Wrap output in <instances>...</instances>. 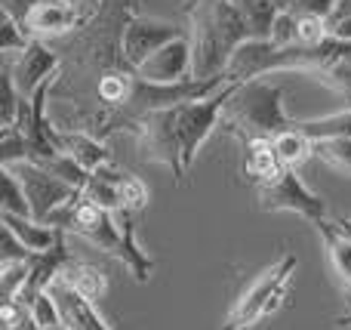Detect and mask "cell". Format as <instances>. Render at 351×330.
I'll return each mask as SVG.
<instances>
[{
	"label": "cell",
	"instance_id": "cell-29",
	"mask_svg": "<svg viewBox=\"0 0 351 330\" xmlns=\"http://www.w3.org/2000/svg\"><path fill=\"white\" fill-rule=\"evenodd\" d=\"M86 6H96V0H86Z\"/></svg>",
	"mask_w": 351,
	"mask_h": 330
},
{
	"label": "cell",
	"instance_id": "cell-5",
	"mask_svg": "<svg viewBox=\"0 0 351 330\" xmlns=\"http://www.w3.org/2000/svg\"><path fill=\"white\" fill-rule=\"evenodd\" d=\"M191 65H194L191 43H188L185 37H176L173 43L158 49L148 62H142L136 71H139V78L148 80V84H182Z\"/></svg>",
	"mask_w": 351,
	"mask_h": 330
},
{
	"label": "cell",
	"instance_id": "cell-20",
	"mask_svg": "<svg viewBox=\"0 0 351 330\" xmlns=\"http://www.w3.org/2000/svg\"><path fill=\"white\" fill-rule=\"evenodd\" d=\"M3 213L12 216H31V204L25 198V189L19 182V176L12 173V167H3Z\"/></svg>",
	"mask_w": 351,
	"mask_h": 330
},
{
	"label": "cell",
	"instance_id": "cell-1",
	"mask_svg": "<svg viewBox=\"0 0 351 330\" xmlns=\"http://www.w3.org/2000/svg\"><path fill=\"white\" fill-rule=\"evenodd\" d=\"M293 272H296V259L293 257H284L280 263H274L271 269L262 272L253 281V287H250L247 294L241 296V303L234 306L225 330H247V327H253L262 315L278 312L280 300L287 296V287H290Z\"/></svg>",
	"mask_w": 351,
	"mask_h": 330
},
{
	"label": "cell",
	"instance_id": "cell-4",
	"mask_svg": "<svg viewBox=\"0 0 351 330\" xmlns=\"http://www.w3.org/2000/svg\"><path fill=\"white\" fill-rule=\"evenodd\" d=\"M262 207L265 210H296V213L308 216V220H315V222H324V213H327L324 201L305 189L302 179H299L290 167H287L274 182H265V189H262Z\"/></svg>",
	"mask_w": 351,
	"mask_h": 330
},
{
	"label": "cell",
	"instance_id": "cell-9",
	"mask_svg": "<svg viewBox=\"0 0 351 330\" xmlns=\"http://www.w3.org/2000/svg\"><path fill=\"white\" fill-rule=\"evenodd\" d=\"M80 22V10L74 0H47L22 22L31 34H65Z\"/></svg>",
	"mask_w": 351,
	"mask_h": 330
},
{
	"label": "cell",
	"instance_id": "cell-8",
	"mask_svg": "<svg viewBox=\"0 0 351 330\" xmlns=\"http://www.w3.org/2000/svg\"><path fill=\"white\" fill-rule=\"evenodd\" d=\"M49 294H53L56 306L62 312V325H68V330H108L105 321L96 315V309L90 306V300L80 296L62 275L49 284Z\"/></svg>",
	"mask_w": 351,
	"mask_h": 330
},
{
	"label": "cell",
	"instance_id": "cell-13",
	"mask_svg": "<svg viewBox=\"0 0 351 330\" xmlns=\"http://www.w3.org/2000/svg\"><path fill=\"white\" fill-rule=\"evenodd\" d=\"M3 228H10V232L22 241L25 250L37 253V257L49 253V247H56V238H59L53 228L40 226V222H28L25 216H12V213H3Z\"/></svg>",
	"mask_w": 351,
	"mask_h": 330
},
{
	"label": "cell",
	"instance_id": "cell-27",
	"mask_svg": "<svg viewBox=\"0 0 351 330\" xmlns=\"http://www.w3.org/2000/svg\"><path fill=\"white\" fill-rule=\"evenodd\" d=\"M40 3H47V0H3V12H6V16H12L19 25H22Z\"/></svg>",
	"mask_w": 351,
	"mask_h": 330
},
{
	"label": "cell",
	"instance_id": "cell-19",
	"mask_svg": "<svg viewBox=\"0 0 351 330\" xmlns=\"http://www.w3.org/2000/svg\"><path fill=\"white\" fill-rule=\"evenodd\" d=\"M330 37V19L324 16H296V43L299 47H321Z\"/></svg>",
	"mask_w": 351,
	"mask_h": 330
},
{
	"label": "cell",
	"instance_id": "cell-25",
	"mask_svg": "<svg viewBox=\"0 0 351 330\" xmlns=\"http://www.w3.org/2000/svg\"><path fill=\"white\" fill-rule=\"evenodd\" d=\"M121 198H123V207L127 210H139V207H145V201H148V191H145V185L139 182L136 176H127L121 185Z\"/></svg>",
	"mask_w": 351,
	"mask_h": 330
},
{
	"label": "cell",
	"instance_id": "cell-30",
	"mask_svg": "<svg viewBox=\"0 0 351 330\" xmlns=\"http://www.w3.org/2000/svg\"><path fill=\"white\" fill-rule=\"evenodd\" d=\"M49 330H68V327H49Z\"/></svg>",
	"mask_w": 351,
	"mask_h": 330
},
{
	"label": "cell",
	"instance_id": "cell-28",
	"mask_svg": "<svg viewBox=\"0 0 351 330\" xmlns=\"http://www.w3.org/2000/svg\"><path fill=\"white\" fill-rule=\"evenodd\" d=\"M333 19H351V0H336Z\"/></svg>",
	"mask_w": 351,
	"mask_h": 330
},
{
	"label": "cell",
	"instance_id": "cell-7",
	"mask_svg": "<svg viewBox=\"0 0 351 330\" xmlns=\"http://www.w3.org/2000/svg\"><path fill=\"white\" fill-rule=\"evenodd\" d=\"M280 90H274V86H253L250 90V96L243 93V108H241V117L250 123V127H256L262 136H268V139H274V136L284 133L287 127V117L284 111H280Z\"/></svg>",
	"mask_w": 351,
	"mask_h": 330
},
{
	"label": "cell",
	"instance_id": "cell-18",
	"mask_svg": "<svg viewBox=\"0 0 351 330\" xmlns=\"http://www.w3.org/2000/svg\"><path fill=\"white\" fill-rule=\"evenodd\" d=\"M315 154L324 161V164H330L336 173H342V176H351V139H321L315 142Z\"/></svg>",
	"mask_w": 351,
	"mask_h": 330
},
{
	"label": "cell",
	"instance_id": "cell-17",
	"mask_svg": "<svg viewBox=\"0 0 351 330\" xmlns=\"http://www.w3.org/2000/svg\"><path fill=\"white\" fill-rule=\"evenodd\" d=\"M296 130H302L311 142H321V139H351V108L342 111V115H330L321 117V121H302L296 123Z\"/></svg>",
	"mask_w": 351,
	"mask_h": 330
},
{
	"label": "cell",
	"instance_id": "cell-21",
	"mask_svg": "<svg viewBox=\"0 0 351 330\" xmlns=\"http://www.w3.org/2000/svg\"><path fill=\"white\" fill-rule=\"evenodd\" d=\"M3 275H0V284H3V303L16 300V294L22 296L25 284L31 278V266L25 259H3Z\"/></svg>",
	"mask_w": 351,
	"mask_h": 330
},
{
	"label": "cell",
	"instance_id": "cell-3",
	"mask_svg": "<svg viewBox=\"0 0 351 330\" xmlns=\"http://www.w3.org/2000/svg\"><path fill=\"white\" fill-rule=\"evenodd\" d=\"M237 86L228 84L225 90L213 93V96L200 99V102H188V105H179V108H173L176 115V133H179V142H182V161H191L194 152L200 148V142L210 136V130L216 127V115L219 108H222V102L234 93Z\"/></svg>",
	"mask_w": 351,
	"mask_h": 330
},
{
	"label": "cell",
	"instance_id": "cell-12",
	"mask_svg": "<svg viewBox=\"0 0 351 330\" xmlns=\"http://www.w3.org/2000/svg\"><path fill=\"white\" fill-rule=\"evenodd\" d=\"M241 10L243 22H247L250 40H271L274 22L280 16V6L274 0H234Z\"/></svg>",
	"mask_w": 351,
	"mask_h": 330
},
{
	"label": "cell",
	"instance_id": "cell-11",
	"mask_svg": "<svg viewBox=\"0 0 351 330\" xmlns=\"http://www.w3.org/2000/svg\"><path fill=\"white\" fill-rule=\"evenodd\" d=\"M56 152L68 154V158L77 161V164L84 167V170H90V173L102 170V167L108 164L105 148L99 145L96 139L84 136V133H56Z\"/></svg>",
	"mask_w": 351,
	"mask_h": 330
},
{
	"label": "cell",
	"instance_id": "cell-2",
	"mask_svg": "<svg viewBox=\"0 0 351 330\" xmlns=\"http://www.w3.org/2000/svg\"><path fill=\"white\" fill-rule=\"evenodd\" d=\"M19 182H22L25 198H28V204H31V216H34L40 226H47V222L53 220L56 210H62L65 204H71L74 198H77V189H74V185L62 182L59 176H53L49 170L31 164V161L22 164Z\"/></svg>",
	"mask_w": 351,
	"mask_h": 330
},
{
	"label": "cell",
	"instance_id": "cell-23",
	"mask_svg": "<svg viewBox=\"0 0 351 330\" xmlns=\"http://www.w3.org/2000/svg\"><path fill=\"white\" fill-rule=\"evenodd\" d=\"M130 93H133V78H127V74H108L99 84V96L105 102H127Z\"/></svg>",
	"mask_w": 351,
	"mask_h": 330
},
{
	"label": "cell",
	"instance_id": "cell-6",
	"mask_svg": "<svg viewBox=\"0 0 351 330\" xmlns=\"http://www.w3.org/2000/svg\"><path fill=\"white\" fill-rule=\"evenodd\" d=\"M179 34V28L170 22H152V19H139V22H133L127 28V34H123V56H127V62L133 68H139L142 62H148L158 49H164L167 43H173Z\"/></svg>",
	"mask_w": 351,
	"mask_h": 330
},
{
	"label": "cell",
	"instance_id": "cell-26",
	"mask_svg": "<svg viewBox=\"0 0 351 330\" xmlns=\"http://www.w3.org/2000/svg\"><path fill=\"white\" fill-rule=\"evenodd\" d=\"M16 108H19V102H16V80H12V74L6 71L3 74V130H10L12 123H16Z\"/></svg>",
	"mask_w": 351,
	"mask_h": 330
},
{
	"label": "cell",
	"instance_id": "cell-10",
	"mask_svg": "<svg viewBox=\"0 0 351 330\" xmlns=\"http://www.w3.org/2000/svg\"><path fill=\"white\" fill-rule=\"evenodd\" d=\"M53 68H56V56L49 53L43 43H28V49L22 53V59H19V65H16V74H12V80L22 86V99L40 90L49 80Z\"/></svg>",
	"mask_w": 351,
	"mask_h": 330
},
{
	"label": "cell",
	"instance_id": "cell-24",
	"mask_svg": "<svg viewBox=\"0 0 351 330\" xmlns=\"http://www.w3.org/2000/svg\"><path fill=\"white\" fill-rule=\"evenodd\" d=\"M0 49H3V53H25V49H28L25 28L12 16H6V12H3V40H0Z\"/></svg>",
	"mask_w": 351,
	"mask_h": 330
},
{
	"label": "cell",
	"instance_id": "cell-15",
	"mask_svg": "<svg viewBox=\"0 0 351 330\" xmlns=\"http://www.w3.org/2000/svg\"><path fill=\"white\" fill-rule=\"evenodd\" d=\"M62 278H65L80 296H86V300H99V296L105 294V275L96 269V266L68 263L65 269H62Z\"/></svg>",
	"mask_w": 351,
	"mask_h": 330
},
{
	"label": "cell",
	"instance_id": "cell-14",
	"mask_svg": "<svg viewBox=\"0 0 351 330\" xmlns=\"http://www.w3.org/2000/svg\"><path fill=\"white\" fill-rule=\"evenodd\" d=\"M317 228H321L324 241H327V253H330V263H333L336 275L346 284H351V238L346 235V228L330 226L327 220L317 222Z\"/></svg>",
	"mask_w": 351,
	"mask_h": 330
},
{
	"label": "cell",
	"instance_id": "cell-22",
	"mask_svg": "<svg viewBox=\"0 0 351 330\" xmlns=\"http://www.w3.org/2000/svg\"><path fill=\"white\" fill-rule=\"evenodd\" d=\"M28 312H31V318H34V325L40 327V330H49V327H59L62 325V312H59V306H56V300H53V294H37L34 300L28 303Z\"/></svg>",
	"mask_w": 351,
	"mask_h": 330
},
{
	"label": "cell",
	"instance_id": "cell-16",
	"mask_svg": "<svg viewBox=\"0 0 351 330\" xmlns=\"http://www.w3.org/2000/svg\"><path fill=\"white\" fill-rule=\"evenodd\" d=\"M274 152H278L280 164L293 170V167H299L315 152V142H311L302 130H284L280 136H274Z\"/></svg>",
	"mask_w": 351,
	"mask_h": 330
}]
</instances>
